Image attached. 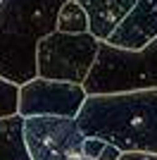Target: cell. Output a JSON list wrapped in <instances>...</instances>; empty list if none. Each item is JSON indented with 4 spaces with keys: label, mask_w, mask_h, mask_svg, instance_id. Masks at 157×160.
Returning a JSON list of instances; mask_svg holds the SVG:
<instances>
[{
    "label": "cell",
    "mask_w": 157,
    "mask_h": 160,
    "mask_svg": "<svg viewBox=\"0 0 157 160\" xmlns=\"http://www.w3.org/2000/svg\"><path fill=\"white\" fill-rule=\"evenodd\" d=\"M86 136H95L121 153L157 155V88L88 96L76 117Z\"/></svg>",
    "instance_id": "obj_1"
},
{
    "label": "cell",
    "mask_w": 157,
    "mask_h": 160,
    "mask_svg": "<svg viewBox=\"0 0 157 160\" xmlns=\"http://www.w3.org/2000/svg\"><path fill=\"white\" fill-rule=\"evenodd\" d=\"M67 0H0V79L24 86L38 77V46L57 31Z\"/></svg>",
    "instance_id": "obj_2"
},
{
    "label": "cell",
    "mask_w": 157,
    "mask_h": 160,
    "mask_svg": "<svg viewBox=\"0 0 157 160\" xmlns=\"http://www.w3.org/2000/svg\"><path fill=\"white\" fill-rule=\"evenodd\" d=\"M145 88H157V41L138 53L102 43L95 67L86 81L88 96L129 93Z\"/></svg>",
    "instance_id": "obj_3"
},
{
    "label": "cell",
    "mask_w": 157,
    "mask_h": 160,
    "mask_svg": "<svg viewBox=\"0 0 157 160\" xmlns=\"http://www.w3.org/2000/svg\"><path fill=\"white\" fill-rule=\"evenodd\" d=\"M100 46L102 43L93 33H50L38 46V77L86 86L100 55Z\"/></svg>",
    "instance_id": "obj_4"
},
{
    "label": "cell",
    "mask_w": 157,
    "mask_h": 160,
    "mask_svg": "<svg viewBox=\"0 0 157 160\" xmlns=\"http://www.w3.org/2000/svg\"><path fill=\"white\" fill-rule=\"evenodd\" d=\"M24 139L31 160H81L86 134L72 117H29Z\"/></svg>",
    "instance_id": "obj_5"
},
{
    "label": "cell",
    "mask_w": 157,
    "mask_h": 160,
    "mask_svg": "<svg viewBox=\"0 0 157 160\" xmlns=\"http://www.w3.org/2000/svg\"><path fill=\"white\" fill-rule=\"evenodd\" d=\"M88 100V91L81 84L69 81H50L36 77L33 81L19 86V115L29 117H72L76 120L83 103Z\"/></svg>",
    "instance_id": "obj_6"
},
{
    "label": "cell",
    "mask_w": 157,
    "mask_h": 160,
    "mask_svg": "<svg viewBox=\"0 0 157 160\" xmlns=\"http://www.w3.org/2000/svg\"><path fill=\"white\" fill-rule=\"evenodd\" d=\"M157 41V0H138L126 22L110 36V46L119 50H143Z\"/></svg>",
    "instance_id": "obj_7"
},
{
    "label": "cell",
    "mask_w": 157,
    "mask_h": 160,
    "mask_svg": "<svg viewBox=\"0 0 157 160\" xmlns=\"http://www.w3.org/2000/svg\"><path fill=\"white\" fill-rule=\"evenodd\" d=\"M88 14L91 33L100 43H107L110 36L126 22L138 0H78Z\"/></svg>",
    "instance_id": "obj_8"
},
{
    "label": "cell",
    "mask_w": 157,
    "mask_h": 160,
    "mask_svg": "<svg viewBox=\"0 0 157 160\" xmlns=\"http://www.w3.org/2000/svg\"><path fill=\"white\" fill-rule=\"evenodd\" d=\"M0 160H31L24 139V117L21 115L0 120Z\"/></svg>",
    "instance_id": "obj_9"
},
{
    "label": "cell",
    "mask_w": 157,
    "mask_h": 160,
    "mask_svg": "<svg viewBox=\"0 0 157 160\" xmlns=\"http://www.w3.org/2000/svg\"><path fill=\"white\" fill-rule=\"evenodd\" d=\"M57 31L62 33H91V27H88V14H86L83 5L78 0H67L64 7L59 10L57 17Z\"/></svg>",
    "instance_id": "obj_10"
},
{
    "label": "cell",
    "mask_w": 157,
    "mask_h": 160,
    "mask_svg": "<svg viewBox=\"0 0 157 160\" xmlns=\"http://www.w3.org/2000/svg\"><path fill=\"white\" fill-rule=\"evenodd\" d=\"M19 115V86L0 79V120Z\"/></svg>",
    "instance_id": "obj_11"
},
{
    "label": "cell",
    "mask_w": 157,
    "mask_h": 160,
    "mask_svg": "<svg viewBox=\"0 0 157 160\" xmlns=\"http://www.w3.org/2000/svg\"><path fill=\"white\" fill-rule=\"evenodd\" d=\"M105 146H107V141L95 139V136H86V141H83V158H88V160H100Z\"/></svg>",
    "instance_id": "obj_12"
},
{
    "label": "cell",
    "mask_w": 157,
    "mask_h": 160,
    "mask_svg": "<svg viewBox=\"0 0 157 160\" xmlns=\"http://www.w3.org/2000/svg\"><path fill=\"white\" fill-rule=\"evenodd\" d=\"M121 155H124V153H121L114 143H107V146H105V151H102V155H100V160H119Z\"/></svg>",
    "instance_id": "obj_13"
},
{
    "label": "cell",
    "mask_w": 157,
    "mask_h": 160,
    "mask_svg": "<svg viewBox=\"0 0 157 160\" xmlns=\"http://www.w3.org/2000/svg\"><path fill=\"white\" fill-rule=\"evenodd\" d=\"M119 160H157V155H150V153H124Z\"/></svg>",
    "instance_id": "obj_14"
},
{
    "label": "cell",
    "mask_w": 157,
    "mask_h": 160,
    "mask_svg": "<svg viewBox=\"0 0 157 160\" xmlns=\"http://www.w3.org/2000/svg\"><path fill=\"white\" fill-rule=\"evenodd\" d=\"M81 160H88V158H81Z\"/></svg>",
    "instance_id": "obj_15"
}]
</instances>
